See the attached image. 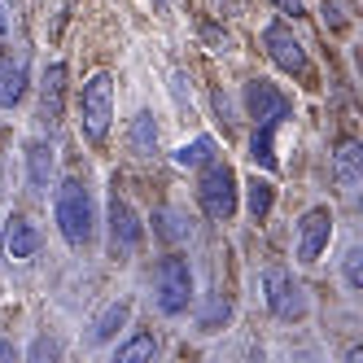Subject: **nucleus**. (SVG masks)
<instances>
[{
  "label": "nucleus",
  "instance_id": "obj_1",
  "mask_svg": "<svg viewBox=\"0 0 363 363\" xmlns=\"http://www.w3.org/2000/svg\"><path fill=\"white\" fill-rule=\"evenodd\" d=\"M53 211H57V228H62L66 245L88 250L92 237H96V211H92V193H88V184H79V179H66V184L57 189Z\"/></svg>",
  "mask_w": 363,
  "mask_h": 363
},
{
  "label": "nucleus",
  "instance_id": "obj_2",
  "mask_svg": "<svg viewBox=\"0 0 363 363\" xmlns=\"http://www.w3.org/2000/svg\"><path fill=\"white\" fill-rule=\"evenodd\" d=\"M110 123H114V79L106 70H96L79 92V127L92 145H101L110 136Z\"/></svg>",
  "mask_w": 363,
  "mask_h": 363
},
{
  "label": "nucleus",
  "instance_id": "obj_3",
  "mask_svg": "<svg viewBox=\"0 0 363 363\" xmlns=\"http://www.w3.org/2000/svg\"><path fill=\"white\" fill-rule=\"evenodd\" d=\"M153 294H158V311L162 315H184L193 302V267L189 258L167 254L158 267H153Z\"/></svg>",
  "mask_w": 363,
  "mask_h": 363
},
{
  "label": "nucleus",
  "instance_id": "obj_4",
  "mask_svg": "<svg viewBox=\"0 0 363 363\" xmlns=\"http://www.w3.org/2000/svg\"><path fill=\"white\" fill-rule=\"evenodd\" d=\"M197 201H201V211L211 219L228 223L237 215V171L228 162H219V158H211L206 171H201V179H197Z\"/></svg>",
  "mask_w": 363,
  "mask_h": 363
},
{
  "label": "nucleus",
  "instance_id": "obj_5",
  "mask_svg": "<svg viewBox=\"0 0 363 363\" xmlns=\"http://www.w3.org/2000/svg\"><path fill=\"white\" fill-rule=\"evenodd\" d=\"M140 237H145V228L132 211V201L118 197V189L110 193V254L114 258H132L140 250Z\"/></svg>",
  "mask_w": 363,
  "mask_h": 363
},
{
  "label": "nucleus",
  "instance_id": "obj_6",
  "mask_svg": "<svg viewBox=\"0 0 363 363\" xmlns=\"http://www.w3.org/2000/svg\"><path fill=\"white\" fill-rule=\"evenodd\" d=\"M267 306H272L276 320H302L306 311H311L306 289H302V284H298L289 272H280V267L267 272Z\"/></svg>",
  "mask_w": 363,
  "mask_h": 363
},
{
  "label": "nucleus",
  "instance_id": "obj_7",
  "mask_svg": "<svg viewBox=\"0 0 363 363\" xmlns=\"http://www.w3.org/2000/svg\"><path fill=\"white\" fill-rule=\"evenodd\" d=\"M245 106H250V118H254V127H258V123L280 127L284 118H289L294 101L284 96L276 84H267V79H250V84H245Z\"/></svg>",
  "mask_w": 363,
  "mask_h": 363
},
{
  "label": "nucleus",
  "instance_id": "obj_8",
  "mask_svg": "<svg viewBox=\"0 0 363 363\" xmlns=\"http://www.w3.org/2000/svg\"><path fill=\"white\" fill-rule=\"evenodd\" d=\"M263 48H267V57L284 70V74H306L311 66H306V48H302V40L284 27V22H272V27L263 31Z\"/></svg>",
  "mask_w": 363,
  "mask_h": 363
},
{
  "label": "nucleus",
  "instance_id": "obj_9",
  "mask_svg": "<svg viewBox=\"0 0 363 363\" xmlns=\"http://www.w3.org/2000/svg\"><path fill=\"white\" fill-rule=\"evenodd\" d=\"M328 237H333V211L328 206L306 211L302 223H298V258L302 263H315V258L324 254V245H328Z\"/></svg>",
  "mask_w": 363,
  "mask_h": 363
},
{
  "label": "nucleus",
  "instance_id": "obj_10",
  "mask_svg": "<svg viewBox=\"0 0 363 363\" xmlns=\"http://www.w3.org/2000/svg\"><path fill=\"white\" fill-rule=\"evenodd\" d=\"M62 106H66V66L53 62L44 70V84H40V118L48 127L62 123Z\"/></svg>",
  "mask_w": 363,
  "mask_h": 363
},
{
  "label": "nucleus",
  "instance_id": "obj_11",
  "mask_svg": "<svg viewBox=\"0 0 363 363\" xmlns=\"http://www.w3.org/2000/svg\"><path fill=\"white\" fill-rule=\"evenodd\" d=\"M333 175H337V184H342L346 197L359 193V184H363V149H359V140H342V149H337V158H333Z\"/></svg>",
  "mask_w": 363,
  "mask_h": 363
},
{
  "label": "nucleus",
  "instance_id": "obj_12",
  "mask_svg": "<svg viewBox=\"0 0 363 363\" xmlns=\"http://www.w3.org/2000/svg\"><path fill=\"white\" fill-rule=\"evenodd\" d=\"M0 245H5V254L13 258V263H22V258H31V254L40 250V232H35L31 219L13 215V219L5 223V237H0Z\"/></svg>",
  "mask_w": 363,
  "mask_h": 363
},
{
  "label": "nucleus",
  "instance_id": "obj_13",
  "mask_svg": "<svg viewBox=\"0 0 363 363\" xmlns=\"http://www.w3.org/2000/svg\"><path fill=\"white\" fill-rule=\"evenodd\" d=\"M22 92H27V62H0V106L5 110H13L18 101H22Z\"/></svg>",
  "mask_w": 363,
  "mask_h": 363
},
{
  "label": "nucleus",
  "instance_id": "obj_14",
  "mask_svg": "<svg viewBox=\"0 0 363 363\" xmlns=\"http://www.w3.org/2000/svg\"><path fill=\"white\" fill-rule=\"evenodd\" d=\"M127 315H132V302H110L101 315L92 320V333H88V342L92 346H101V342H110V337L127 324Z\"/></svg>",
  "mask_w": 363,
  "mask_h": 363
},
{
  "label": "nucleus",
  "instance_id": "obj_15",
  "mask_svg": "<svg viewBox=\"0 0 363 363\" xmlns=\"http://www.w3.org/2000/svg\"><path fill=\"white\" fill-rule=\"evenodd\" d=\"M127 145H132L136 158H153L158 153V123H153V114H136L132 127H127Z\"/></svg>",
  "mask_w": 363,
  "mask_h": 363
},
{
  "label": "nucleus",
  "instance_id": "obj_16",
  "mask_svg": "<svg viewBox=\"0 0 363 363\" xmlns=\"http://www.w3.org/2000/svg\"><path fill=\"white\" fill-rule=\"evenodd\" d=\"M27 167H31V184L35 189H48V175H53V145L35 140L27 149Z\"/></svg>",
  "mask_w": 363,
  "mask_h": 363
},
{
  "label": "nucleus",
  "instance_id": "obj_17",
  "mask_svg": "<svg viewBox=\"0 0 363 363\" xmlns=\"http://www.w3.org/2000/svg\"><path fill=\"white\" fill-rule=\"evenodd\" d=\"M245 193H250V215H254V223H263L267 215H272V201H276V189H272V179H250L245 184Z\"/></svg>",
  "mask_w": 363,
  "mask_h": 363
},
{
  "label": "nucleus",
  "instance_id": "obj_18",
  "mask_svg": "<svg viewBox=\"0 0 363 363\" xmlns=\"http://www.w3.org/2000/svg\"><path fill=\"white\" fill-rule=\"evenodd\" d=\"M153 232H158L162 241H184L189 237V219L171 211V206H162V211H153Z\"/></svg>",
  "mask_w": 363,
  "mask_h": 363
},
{
  "label": "nucleus",
  "instance_id": "obj_19",
  "mask_svg": "<svg viewBox=\"0 0 363 363\" xmlns=\"http://www.w3.org/2000/svg\"><path fill=\"white\" fill-rule=\"evenodd\" d=\"M211 158H215V140L211 136H197L193 145H179L175 149V167H184V171L189 167H206Z\"/></svg>",
  "mask_w": 363,
  "mask_h": 363
},
{
  "label": "nucleus",
  "instance_id": "obj_20",
  "mask_svg": "<svg viewBox=\"0 0 363 363\" xmlns=\"http://www.w3.org/2000/svg\"><path fill=\"white\" fill-rule=\"evenodd\" d=\"M140 359H158V337L153 333H136L132 342L118 346V363H140Z\"/></svg>",
  "mask_w": 363,
  "mask_h": 363
},
{
  "label": "nucleus",
  "instance_id": "obj_21",
  "mask_svg": "<svg viewBox=\"0 0 363 363\" xmlns=\"http://www.w3.org/2000/svg\"><path fill=\"white\" fill-rule=\"evenodd\" d=\"M346 284H350V289H363V250L346 254Z\"/></svg>",
  "mask_w": 363,
  "mask_h": 363
},
{
  "label": "nucleus",
  "instance_id": "obj_22",
  "mask_svg": "<svg viewBox=\"0 0 363 363\" xmlns=\"http://www.w3.org/2000/svg\"><path fill=\"white\" fill-rule=\"evenodd\" d=\"M219 315L228 320V302H223V298H211V311H206V315H201V328H206V333H211V328L219 324Z\"/></svg>",
  "mask_w": 363,
  "mask_h": 363
},
{
  "label": "nucleus",
  "instance_id": "obj_23",
  "mask_svg": "<svg viewBox=\"0 0 363 363\" xmlns=\"http://www.w3.org/2000/svg\"><path fill=\"white\" fill-rule=\"evenodd\" d=\"M31 359H57V342L53 337H40V342L31 346Z\"/></svg>",
  "mask_w": 363,
  "mask_h": 363
},
{
  "label": "nucleus",
  "instance_id": "obj_24",
  "mask_svg": "<svg viewBox=\"0 0 363 363\" xmlns=\"http://www.w3.org/2000/svg\"><path fill=\"white\" fill-rule=\"evenodd\" d=\"M9 40V13H5V0H0V48H5Z\"/></svg>",
  "mask_w": 363,
  "mask_h": 363
},
{
  "label": "nucleus",
  "instance_id": "obj_25",
  "mask_svg": "<svg viewBox=\"0 0 363 363\" xmlns=\"http://www.w3.org/2000/svg\"><path fill=\"white\" fill-rule=\"evenodd\" d=\"M18 359V350H13V342H5V337H0V363H13Z\"/></svg>",
  "mask_w": 363,
  "mask_h": 363
},
{
  "label": "nucleus",
  "instance_id": "obj_26",
  "mask_svg": "<svg viewBox=\"0 0 363 363\" xmlns=\"http://www.w3.org/2000/svg\"><path fill=\"white\" fill-rule=\"evenodd\" d=\"M280 9H289V13H294V18H298V13H302V5H298V0H280Z\"/></svg>",
  "mask_w": 363,
  "mask_h": 363
}]
</instances>
